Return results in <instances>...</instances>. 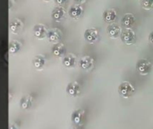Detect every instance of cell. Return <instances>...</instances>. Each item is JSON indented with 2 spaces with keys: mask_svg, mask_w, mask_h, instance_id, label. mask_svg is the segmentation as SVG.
<instances>
[{
  "mask_svg": "<svg viewBox=\"0 0 153 129\" xmlns=\"http://www.w3.org/2000/svg\"><path fill=\"white\" fill-rule=\"evenodd\" d=\"M21 48H22V44L16 40H11L10 43H9V52L11 54L18 53L21 50Z\"/></svg>",
  "mask_w": 153,
  "mask_h": 129,
  "instance_id": "obj_20",
  "label": "cell"
},
{
  "mask_svg": "<svg viewBox=\"0 0 153 129\" xmlns=\"http://www.w3.org/2000/svg\"><path fill=\"white\" fill-rule=\"evenodd\" d=\"M117 18V13L115 9L109 8L103 12V20L108 23H113Z\"/></svg>",
  "mask_w": 153,
  "mask_h": 129,
  "instance_id": "obj_14",
  "label": "cell"
},
{
  "mask_svg": "<svg viewBox=\"0 0 153 129\" xmlns=\"http://www.w3.org/2000/svg\"><path fill=\"white\" fill-rule=\"evenodd\" d=\"M45 2H49V1H51V0H44Z\"/></svg>",
  "mask_w": 153,
  "mask_h": 129,
  "instance_id": "obj_26",
  "label": "cell"
},
{
  "mask_svg": "<svg viewBox=\"0 0 153 129\" xmlns=\"http://www.w3.org/2000/svg\"><path fill=\"white\" fill-rule=\"evenodd\" d=\"M78 4H82V3H85L87 0H75Z\"/></svg>",
  "mask_w": 153,
  "mask_h": 129,
  "instance_id": "obj_25",
  "label": "cell"
},
{
  "mask_svg": "<svg viewBox=\"0 0 153 129\" xmlns=\"http://www.w3.org/2000/svg\"><path fill=\"white\" fill-rule=\"evenodd\" d=\"M48 28L46 27V25L42 24V23H38L33 27V33L34 36L38 39V40H43L47 37L48 35Z\"/></svg>",
  "mask_w": 153,
  "mask_h": 129,
  "instance_id": "obj_7",
  "label": "cell"
},
{
  "mask_svg": "<svg viewBox=\"0 0 153 129\" xmlns=\"http://www.w3.org/2000/svg\"><path fill=\"white\" fill-rule=\"evenodd\" d=\"M47 38H48V41L51 42V43H54V44L58 43L62 39V32L58 29L53 28V29H51L50 31H48Z\"/></svg>",
  "mask_w": 153,
  "mask_h": 129,
  "instance_id": "obj_10",
  "label": "cell"
},
{
  "mask_svg": "<svg viewBox=\"0 0 153 129\" xmlns=\"http://www.w3.org/2000/svg\"><path fill=\"white\" fill-rule=\"evenodd\" d=\"M152 63L144 58H141L136 62V70L142 75H147L152 71Z\"/></svg>",
  "mask_w": 153,
  "mask_h": 129,
  "instance_id": "obj_2",
  "label": "cell"
},
{
  "mask_svg": "<svg viewBox=\"0 0 153 129\" xmlns=\"http://www.w3.org/2000/svg\"><path fill=\"white\" fill-rule=\"evenodd\" d=\"M79 66L86 71L91 70L94 66V59L90 56H84L79 60Z\"/></svg>",
  "mask_w": 153,
  "mask_h": 129,
  "instance_id": "obj_9",
  "label": "cell"
},
{
  "mask_svg": "<svg viewBox=\"0 0 153 129\" xmlns=\"http://www.w3.org/2000/svg\"><path fill=\"white\" fill-rule=\"evenodd\" d=\"M68 14L70 15V17H72L74 20H78L80 19L82 14H83V7L80 4H73L69 10H68Z\"/></svg>",
  "mask_w": 153,
  "mask_h": 129,
  "instance_id": "obj_8",
  "label": "cell"
},
{
  "mask_svg": "<svg viewBox=\"0 0 153 129\" xmlns=\"http://www.w3.org/2000/svg\"><path fill=\"white\" fill-rule=\"evenodd\" d=\"M70 129H83L82 128V126H75V127H74V128H72Z\"/></svg>",
  "mask_w": 153,
  "mask_h": 129,
  "instance_id": "obj_24",
  "label": "cell"
},
{
  "mask_svg": "<svg viewBox=\"0 0 153 129\" xmlns=\"http://www.w3.org/2000/svg\"><path fill=\"white\" fill-rule=\"evenodd\" d=\"M149 41H150V43L153 45V31L150 33V35H149Z\"/></svg>",
  "mask_w": 153,
  "mask_h": 129,
  "instance_id": "obj_23",
  "label": "cell"
},
{
  "mask_svg": "<svg viewBox=\"0 0 153 129\" xmlns=\"http://www.w3.org/2000/svg\"><path fill=\"white\" fill-rule=\"evenodd\" d=\"M66 93L71 97H78L81 94V85L78 82H70L66 86Z\"/></svg>",
  "mask_w": 153,
  "mask_h": 129,
  "instance_id": "obj_4",
  "label": "cell"
},
{
  "mask_svg": "<svg viewBox=\"0 0 153 129\" xmlns=\"http://www.w3.org/2000/svg\"><path fill=\"white\" fill-rule=\"evenodd\" d=\"M100 38L99 31L96 28H90L84 31V39L87 42L93 44L95 43Z\"/></svg>",
  "mask_w": 153,
  "mask_h": 129,
  "instance_id": "obj_5",
  "label": "cell"
},
{
  "mask_svg": "<svg viewBox=\"0 0 153 129\" xmlns=\"http://www.w3.org/2000/svg\"><path fill=\"white\" fill-rule=\"evenodd\" d=\"M107 32L108 36L112 39H117L120 37L122 33V29L118 24L116 23H109V25L107 28Z\"/></svg>",
  "mask_w": 153,
  "mask_h": 129,
  "instance_id": "obj_11",
  "label": "cell"
},
{
  "mask_svg": "<svg viewBox=\"0 0 153 129\" xmlns=\"http://www.w3.org/2000/svg\"><path fill=\"white\" fill-rule=\"evenodd\" d=\"M84 118H85L84 110L79 109V110H75L74 111H73L72 116H71V120L75 126H82L84 120Z\"/></svg>",
  "mask_w": 153,
  "mask_h": 129,
  "instance_id": "obj_6",
  "label": "cell"
},
{
  "mask_svg": "<svg viewBox=\"0 0 153 129\" xmlns=\"http://www.w3.org/2000/svg\"><path fill=\"white\" fill-rule=\"evenodd\" d=\"M135 16L133 14V13H126L122 20H121V22L123 24L124 27H126V29H129V28H132L134 23H135Z\"/></svg>",
  "mask_w": 153,
  "mask_h": 129,
  "instance_id": "obj_16",
  "label": "cell"
},
{
  "mask_svg": "<svg viewBox=\"0 0 153 129\" xmlns=\"http://www.w3.org/2000/svg\"><path fill=\"white\" fill-rule=\"evenodd\" d=\"M66 15V11L64 7L62 6H56L53 9L52 13H51V16L53 18V20H55L56 22H61L62 20L65 19Z\"/></svg>",
  "mask_w": 153,
  "mask_h": 129,
  "instance_id": "obj_12",
  "label": "cell"
},
{
  "mask_svg": "<svg viewBox=\"0 0 153 129\" xmlns=\"http://www.w3.org/2000/svg\"><path fill=\"white\" fill-rule=\"evenodd\" d=\"M33 104V98L31 95H24L20 101V106L22 110L30 109Z\"/></svg>",
  "mask_w": 153,
  "mask_h": 129,
  "instance_id": "obj_19",
  "label": "cell"
},
{
  "mask_svg": "<svg viewBox=\"0 0 153 129\" xmlns=\"http://www.w3.org/2000/svg\"><path fill=\"white\" fill-rule=\"evenodd\" d=\"M52 53L56 57H62L66 53V47L63 43H56L52 48Z\"/></svg>",
  "mask_w": 153,
  "mask_h": 129,
  "instance_id": "obj_15",
  "label": "cell"
},
{
  "mask_svg": "<svg viewBox=\"0 0 153 129\" xmlns=\"http://www.w3.org/2000/svg\"><path fill=\"white\" fill-rule=\"evenodd\" d=\"M134 92H135L134 86L128 81L122 82L118 86V93L120 94V96H122L125 99L130 98L131 96L134 95Z\"/></svg>",
  "mask_w": 153,
  "mask_h": 129,
  "instance_id": "obj_1",
  "label": "cell"
},
{
  "mask_svg": "<svg viewBox=\"0 0 153 129\" xmlns=\"http://www.w3.org/2000/svg\"><path fill=\"white\" fill-rule=\"evenodd\" d=\"M22 28V22L18 18H15V19L12 20V22L9 24V29H10V31L12 33L20 32Z\"/></svg>",
  "mask_w": 153,
  "mask_h": 129,
  "instance_id": "obj_18",
  "label": "cell"
},
{
  "mask_svg": "<svg viewBox=\"0 0 153 129\" xmlns=\"http://www.w3.org/2000/svg\"><path fill=\"white\" fill-rule=\"evenodd\" d=\"M141 5L144 10L153 9V0H141Z\"/></svg>",
  "mask_w": 153,
  "mask_h": 129,
  "instance_id": "obj_21",
  "label": "cell"
},
{
  "mask_svg": "<svg viewBox=\"0 0 153 129\" xmlns=\"http://www.w3.org/2000/svg\"><path fill=\"white\" fill-rule=\"evenodd\" d=\"M32 65L37 70H42L46 65V58L42 55H37L33 60H32Z\"/></svg>",
  "mask_w": 153,
  "mask_h": 129,
  "instance_id": "obj_17",
  "label": "cell"
},
{
  "mask_svg": "<svg viewBox=\"0 0 153 129\" xmlns=\"http://www.w3.org/2000/svg\"><path fill=\"white\" fill-rule=\"evenodd\" d=\"M55 2H56V4H57L58 5L62 6V5H64V4H66L67 0H55Z\"/></svg>",
  "mask_w": 153,
  "mask_h": 129,
  "instance_id": "obj_22",
  "label": "cell"
},
{
  "mask_svg": "<svg viewBox=\"0 0 153 129\" xmlns=\"http://www.w3.org/2000/svg\"><path fill=\"white\" fill-rule=\"evenodd\" d=\"M120 37H121L122 41L125 44H126V45L134 44V42L136 40V34L134 31V30H132L131 28L123 31L121 35H120Z\"/></svg>",
  "mask_w": 153,
  "mask_h": 129,
  "instance_id": "obj_3",
  "label": "cell"
},
{
  "mask_svg": "<svg viewBox=\"0 0 153 129\" xmlns=\"http://www.w3.org/2000/svg\"><path fill=\"white\" fill-rule=\"evenodd\" d=\"M62 63H63L64 66L66 68H74L77 64V57L75 55H74L72 53L67 54V55L64 56Z\"/></svg>",
  "mask_w": 153,
  "mask_h": 129,
  "instance_id": "obj_13",
  "label": "cell"
}]
</instances>
